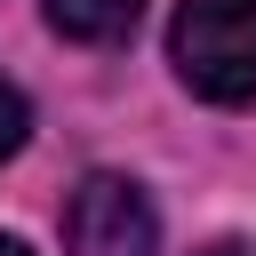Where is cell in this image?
Instances as JSON below:
<instances>
[{
    "label": "cell",
    "instance_id": "cell-1",
    "mask_svg": "<svg viewBox=\"0 0 256 256\" xmlns=\"http://www.w3.org/2000/svg\"><path fill=\"white\" fill-rule=\"evenodd\" d=\"M176 80L208 104H256V0H184L168 24Z\"/></svg>",
    "mask_w": 256,
    "mask_h": 256
},
{
    "label": "cell",
    "instance_id": "cell-2",
    "mask_svg": "<svg viewBox=\"0 0 256 256\" xmlns=\"http://www.w3.org/2000/svg\"><path fill=\"white\" fill-rule=\"evenodd\" d=\"M152 248H160V216L144 184L96 168L64 208V256H152Z\"/></svg>",
    "mask_w": 256,
    "mask_h": 256
},
{
    "label": "cell",
    "instance_id": "cell-3",
    "mask_svg": "<svg viewBox=\"0 0 256 256\" xmlns=\"http://www.w3.org/2000/svg\"><path fill=\"white\" fill-rule=\"evenodd\" d=\"M136 16H144V0H48V24H56L64 40H80V48H112V40H128Z\"/></svg>",
    "mask_w": 256,
    "mask_h": 256
},
{
    "label": "cell",
    "instance_id": "cell-4",
    "mask_svg": "<svg viewBox=\"0 0 256 256\" xmlns=\"http://www.w3.org/2000/svg\"><path fill=\"white\" fill-rule=\"evenodd\" d=\"M24 136H32V104H24V88H16V80H0V160H8Z\"/></svg>",
    "mask_w": 256,
    "mask_h": 256
},
{
    "label": "cell",
    "instance_id": "cell-5",
    "mask_svg": "<svg viewBox=\"0 0 256 256\" xmlns=\"http://www.w3.org/2000/svg\"><path fill=\"white\" fill-rule=\"evenodd\" d=\"M208 256H256V240H224V248H208Z\"/></svg>",
    "mask_w": 256,
    "mask_h": 256
},
{
    "label": "cell",
    "instance_id": "cell-6",
    "mask_svg": "<svg viewBox=\"0 0 256 256\" xmlns=\"http://www.w3.org/2000/svg\"><path fill=\"white\" fill-rule=\"evenodd\" d=\"M0 256H32V248H24V240H8V232H0Z\"/></svg>",
    "mask_w": 256,
    "mask_h": 256
}]
</instances>
